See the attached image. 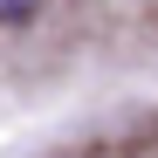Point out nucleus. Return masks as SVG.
Wrapping results in <instances>:
<instances>
[{
    "label": "nucleus",
    "mask_w": 158,
    "mask_h": 158,
    "mask_svg": "<svg viewBox=\"0 0 158 158\" xmlns=\"http://www.w3.org/2000/svg\"><path fill=\"white\" fill-rule=\"evenodd\" d=\"M35 7H41V0H0V28H14V21H28Z\"/></svg>",
    "instance_id": "nucleus-1"
}]
</instances>
